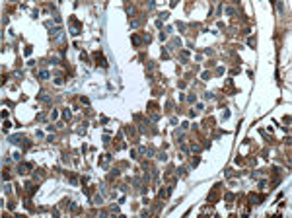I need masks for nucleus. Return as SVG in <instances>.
I'll return each instance as SVG.
<instances>
[{
	"instance_id": "2",
	"label": "nucleus",
	"mask_w": 292,
	"mask_h": 218,
	"mask_svg": "<svg viewBox=\"0 0 292 218\" xmlns=\"http://www.w3.org/2000/svg\"><path fill=\"white\" fill-rule=\"evenodd\" d=\"M31 167H33L31 164H20V167H18V169H20V173H25V171H27V169H31Z\"/></svg>"
},
{
	"instance_id": "1",
	"label": "nucleus",
	"mask_w": 292,
	"mask_h": 218,
	"mask_svg": "<svg viewBox=\"0 0 292 218\" xmlns=\"http://www.w3.org/2000/svg\"><path fill=\"white\" fill-rule=\"evenodd\" d=\"M94 56H96L97 64H101V66H103V68L107 66V62H105V58H103V54H101V53H94Z\"/></svg>"
},
{
	"instance_id": "3",
	"label": "nucleus",
	"mask_w": 292,
	"mask_h": 218,
	"mask_svg": "<svg viewBox=\"0 0 292 218\" xmlns=\"http://www.w3.org/2000/svg\"><path fill=\"white\" fill-rule=\"evenodd\" d=\"M39 78H43V80L49 78V72H47V70H41V72H39Z\"/></svg>"
}]
</instances>
